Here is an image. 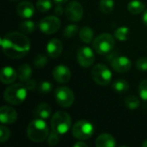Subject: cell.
Wrapping results in <instances>:
<instances>
[{"label":"cell","instance_id":"cell-4","mask_svg":"<svg viewBox=\"0 0 147 147\" xmlns=\"http://www.w3.org/2000/svg\"><path fill=\"white\" fill-rule=\"evenodd\" d=\"M71 127V118L70 115L65 111L56 112L51 120L52 130L61 134H65Z\"/></svg>","mask_w":147,"mask_h":147},{"label":"cell","instance_id":"cell-17","mask_svg":"<svg viewBox=\"0 0 147 147\" xmlns=\"http://www.w3.org/2000/svg\"><path fill=\"white\" fill-rule=\"evenodd\" d=\"M17 78V71L10 66H5L1 71L0 79L3 84H12Z\"/></svg>","mask_w":147,"mask_h":147},{"label":"cell","instance_id":"cell-2","mask_svg":"<svg viewBox=\"0 0 147 147\" xmlns=\"http://www.w3.org/2000/svg\"><path fill=\"white\" fill-rule=\"evenodd\" d=\"M49 130L47 123L43 119L36 118L33 120L27 127L28 138L35 143L43 142L48 136Z\"/></svg>","mask_w":147,"mask_h":147},{"label":"cell","instance_id":"cell-10","mask_svg":"<svg viewBox=\"0 0 147 147\" xmlns=\"http://www.w3.org/2000/svg\"><path fill=\"white\" fill-rule=\"evenodd\" d=\"M77 59L78 64L84 68L90 67L95 61V53L89 47H80L77 53Z\"/></svg>","mask_w":147,"mask_h":147},{"label":"cell","instance_id":"cell-32","mask_svg":"<svg viewBox=\"0 0 147 147\" xmlns=\"http://www.w3.org/2000/svg\"><path fill=\"white\" fill-rule=\"evenodd\" d=\"M9 136H10V131H9V129L7 127L2 125L0 127V142L1 143H3V142L7 141L9 140Z\"/></svg>","mask_w":147,"mask_h":147},{"label":"cell","instance_id":"cell-13","mask_svg":"<svg viewBox=\"0 0 147 147\" xmlns=\"http://www.w3.org/2000/svg\"><path fill=\"white\" fill-rule=\"evenodd\" d=\"M71 70L65 65H59L53 71V77L58 83H67L71 79Z\"/></svg>","mask_w":147,"mask_h":147},{"label":"cell","instance_id":"cell-34","mask_svg":"<svg viewBox=\"0 0 147 147\" xmlns=\"http://www.w3.org/2000/svg\"><path fill=\"white\" fill-rule=\"evenodd\" d=\"M52 90H53V84H52V83H50L48 81H43L39 85V91L40 93L47 94V93L51 92Z\"/></svg>","mask_w":147,"mask_h":147},{"label":"cell","instance_id":"cell-16","mask_svg":"<svg viewBox=\"0 0 147 147\" xmlns=\"http://www.w3.org/2000/svg\"><path fill=\"white\" fill-rule=\"evenodd\" d=\"M17 13L22 18H30L34 14V7L28 1H23L17 6Z\"/></svg>","mask_w":147,"mask_h":147},{"label":"cell","instance_id":"cell-3","mask_svg":"<svg viewBox=\"0 0 147 147\" xmlns=\"http://www.w3.org/2000/svg\"><path fill=\"white\" fill-rule=\"evenodd\" d=\"M27 88L22 84H13L7 87L3 93L4 100L13 105L22 103L27 98Z\"/></svg>","mask_w":147,"mask_h":147},{"label":"cell","instance_id":"cell-27","mask_svg":"<svg viewBox=\"0 0 147 147\" xmlns=\"http://www.w3.org/2000/svg\"><path fill=\"white\" fill-rule=\"evenodd\" d=\"M125 104L129 109H136L140 107V101L135 96H128L125 99Z\"/></svg>","mask_w":147,"mask_h":147},{"label":"cell","instance_id":"cell-19","mask_svg":"<svg viewBox=\"0 0 147 147\" xmlns=\"http://www.w3.org/2000/svg\"><path fill=\"white\" fill-rule=\"evenodd\" d=\"M52 113V109L47 103H40L39 104L34 111V115L35 118H40L46 120L49 118Z\"/></svg>","mask_w":147,"mask_h":147},{"label":"cell","instance_id":"cell-18","mask_svg":"<svg viewBox=\"0 0 147 147\" xmlns=\"http://www.w3.org/2000/svg\"><path fill=\"white\" fill-rule=\"evenodd\" d=\"M95 144L97 147H115L116 141L111 134H102L97 137Z\"/></svg>","mask_w":147,"mask_h":147},{"label":"cell","instance_id":"cell-22","mask_svg":"<svg viewBox=\"0 0 147 147\" xmlns=\"http://www.w3.org/2000/svg\"><path fill=\"white\" fill-rule=\"evenodd\" d=\"M79 38L86 44L90 43L94 38V31L90 27H84L79 31Z\"/></svg>","mask_w":147,"mask_h":147},{"label":"cell","instance_id":"cell-30","mask_svg":"<svg viewBox=\"0 0 147 147\" xmlns=\"http://www.w3.org/2000/svg\"><path fill=\"white\" fill-rule=\"evenodd\" d=\"M47 63V57L43 54H39L34 59V65L36 68H43Z\"/></svg>","mask_w":147,"mask_h":147},{"label":"cell","instance_id":"cell-37","mask_svg":"<svg viewBox=\"0 0 147 147\" xmlns=\"http://www.w3.org/2000/svg\"><path fill=\"white\" fill-rule=\"evenodd\" d=\"M54 12L57 16H61L63 14L64 10H63V7L61 6L60 3H57V6L54 9Z\"/></svg>","mask_w":147,"mask_h":147},{"label":"cell","instance_id":"cell-21","mask_svg":"<svg viewBox=\"0 0 147 147\" xmlns=\"http://www.w3.org/2000/svg\"><path fill=\"white\" fill-rule=\"evenodd\" d=\"M127 9L131 14L138 15L145 10V4L140 0H133L128 3Z\"/></svg>","mask_w":147,"mask_h":147},{"label":"cell","instance_id":"cell-20","mask_svg":"<svg viewBox=\"0 0 147 147\" xmlns=\"http://www.w3.org/2000/svg\"><path fill=\"white\" fill-rule=\"evenodd\" d=\"M32 76V69L30 65L27 64H23L17 70V78L22 82H27L31 78Z\"/></svg>","mask_w":147,"mask_h":147},{"label":"cell","instance_id":"cell-38","mask_svg":"<svg viewBox=\"0 0 147 147\" xmlns=\"http://www.w3.org/2000/svg\"><path fill=\"white\" fill-rule=\"evenodd\" d=\"M74 146L75 147H78V146H84V147H87L88 146V145L86 144V143H84V142H83V141H78V142H77V143H75L74 144Z\"/></svg>","mask_w":147,"mask_h":147},{"label":"cell","instance_id":"cell-11","mask_svg":"<svg viewBox=\"0 0 147 147\" xmlns=\"http://www.w3.org/2000/svg\"><path fill=\"white\" fill-rule=\"evenodd\" d=\"M84 15V8L80 3L72 1L69 3L65 8V16L67 19L72 22L79 21Z\"/></svg>","mask_w":147,"mask_h":147},{"label":"cell","instance_id":"cell-24","mask_svg":"<svg viewBox=\"0 0 147 147\" xmlns=\"http://www.w3.org/2000/svg\"><path fill=\"white\" fill-rule=\"evenodd\" d=\"M129 34L130 30L127 27H120L115 31V37L121 41H125L128 40Z\"/></svg>","mask_w":147,"mask_h":147},{"label":"cell","instance_id":"cell-7","mask_svg":"<svg viewBox=\"0 0 147 147\" xmlns=\"http://www.w3.org/2000/svg\"><path fill=\"white\" fill-rule=\"evenodd\" d=\"M91 77L97 84L105 86L111 82L112 73L105 65L98 64L92 69Z\"/></svg>","mask_w":147,"mask_h":147},{"label":"cell","instance_id":"cell-36","mask_svg":"<svg viewBox=\"0 0 147 147\" xmlns=\"http://www.w3.org/2000/svg\"><path fill=\"white\" fill-rule=\"evenodd\" d=\"M26 84H25V86H26V88L28 90H33L35 87H36V82L34 80V79H29V80H28L27 82H25Z\"/></svg>","mask_w":147,"mask_h":147},{"label":"cell","instance_id":"cell-40","mask_svg":"<svg viewBox=\"0 0 147 147\" xmlns=\"http://www.w3.org/2000/svg\"><path fill=\"white\" fill-rule=\"evenodd\" d=\"M54 1H55V3H57L62 4V3H66L68 0H54Z\"/></svg>","mask_w":147,"mask_h":147},{"label":"cell","instance_id":"cell-25","mask_svg":"<svg viewBox=\"0 0 147 147\" xmlns=\"http://www.w3.org/2000/svg\"><path fill=\"white\" fill-rule=\"evenodd\" d=\"M100 10L104 14H109L113 11L115 9V1L114 0H101L100 1Z\"/></svg>","mask_w":147,"mask_h":147},{"label":"cell","instance_id":"cell-31","mask_svg":"<svg viewBox=\"0 0 147 147\" xmlns=\"http://www.w3.org/2000/svg\"><path fill=\"white\" fill-rule=\"evenodd\" d=\"M139 94L142 100L147 102V80H143L139 85Z\"/></svg>","mask_w":147,"mask_h":147},{"label":"cell","instance_id":"cell-12","mask_svg":"<svg viewBox=\"0 0 147 147\" xmlns=\"http://www.w3.org/2000/svg\"><path fill=\"white\" fill-rule=\"evenodd\" d=\"M112 68L119 73L127 72L132 67V61L126 56H117L111 61Z\"/></svg>","mask_w":147,"mask_h":147},{"label":"cell","instance_id":"cell-33","mask_svg":"<svg viewBox=\"0 0 147 147\" xmlns=\"http://www.w3.org/2000/svg\"><path fill=\"white\" fill-rule=\"evenodd\" d=\"M59 141V134L52 130V132L49 133L47 136V144L53 146L57 145Z\"/></svg>","mask_w":147,"mask_h":147},{"label":"cell","instance_id":"cell-41","mask_svg":"<svg viewBox=\"0 0 147 147\" xmlns=\"http://www.w3.org/2000/svg\"><path fill=\"white\" fill-rule=\"evenodd\" d=\"M142 146H143V147H147V140H145V141L143 142V144H142Z\"/></svg>","mask_w":147,"mask_h":147},{"label":"cell","instance_id":"cell-9","mask_svg":"<svg viewBox=\"0 0 147 147\" xmlns=\"http://www.w3.org/2000/svg\"><path fill=\"white\" fill-rule=\"evenodd\" d=\"M39 28L44 34H53L59 29L60 20L53 16H46L39 22Z\"/></svg>","mask_w":147,"mask_h":147},{"label":"cell","instance_id":"cell-26","mask_svg":"<svg viewBox=\"0 0 147 147\" xmlns=\"http://www.w3.org/2000/svg\"><path fill=\"white\" fill-rule=\"evenodd\" d=\"M19 28L24 34H31L35 29V24L34 22H32L30 20H27V21L22 22L19 25Z\"/></svg>","mask_w":147,"mask_h":147},{"label":"cell","instance_id":"cell-5","mask_svg":"<svg viewBox=\"0 0 147 147\" xmlns=\"http://www.w3.org/2000/svg\"><path fill=\"white\" fill-rule=\"evenodd\" d=\"M115 39L109 34H102L98 35L93 41V47L99 54H106L115 47Z\"/></svg>","mask_w":147,"mask_h":147},{"label":"cell","instance_id":"cell-14","mask_svg":"<svg viewBox=\"0 0 147 147\" xmlns=\"http://www.w3.org/2000/svg\"><path fill=\"white\" fill-rule=\"evenodd\" d=\"M17 119L16 109L9 106H2L0 109V121L2 124H12Z\"/></svg>","mask_w":147,"mask_h":147},{"label":"cell","instance_id":"cell-28","mask_svg":"<svg viewBox=\"0 0 147 147\" xmlns=\"http://www.w3.org/2000/svg\"><path fill=\"white\" fill-rule=\"evenodd\" d=\"M53 3L51 0H38L36 3L37 9L40 12H47L51 9Z\"/></svg>","mask_w":147,"mask_h":147},{"label":"cell","instance_id":"cell-15","mask_svg":"<svg viewBox=\"0 0 147 147\" xmlns=\"http://www.w3.org/2000/svg\"><path fill=\"white\" fill-rule=\"evenodd\" d=\"M63 50V45L58 39H52L47 44V53L50 58H58Z\"/></svg>","mask_w":147,"mask_h":147},{"label":"cell","instance_id":"cell-39","mask_svg":"<svg viewBox=\"0 0 147 147\" xmlns=\"http://www.w3.org/2000/svg\"><path fill=\"white\" fill-rule=\"evenodd\" d=\"M142 21H143V23L147 27V9L144 11L143 16H142Z\"/></svg>","mask_w":147,"mask_h":147},{"label":"cell","instance_id":"cell-1","mask_svg":"<svg viewBox=\"0 0 147 147\" xmlns=\"http://www.w3.org/2000/svg\"><path fill=\"white\" fill-rule=\"evenodd\" d=\"M3 53L9 58L19 59L25 56L30 50V41L23 34L11 32L1 39Z\"/></svg>","mask_w":147,"mask_h":147},{"label":"cell","instance_id":"cell-6","mask_svg":"<svg viewBox=\"0 0 147 147\" xmlns=\"http://www.w3.org/2000/svg\"><path fill=\"white\" fill-rule=\"evenodd\" d=\"M95 128L91 122L86 120H81L74 124L72 127V135L79 140H84L90 139L94 134Z\"/></svg>","mask_w":147,"mask_h":147},{"label":"cell","instance_id":"cell-29","mask_svg":"<svg viewBox=\"0 0 147 147\" xmlns=\"http://www.w3.org/2000/svg\"><path fill=\"white\" fill-rule=\"evenodd\" d=\"M78 27L75 24H71L65 28L64 35L67 38H72L78 34Z\"/></svg>","mask_w":147,"mask_h":147},{"label":"cell","instance_id":"cell-8","mask_svg":"<svg viewBox=\"0 0 147 147\" xmlns=\"http://www.w3.org/2000/svg\"><path fill=\"white\" fill-rule=\"evenodd\" d=\"M54 97L59 105L63 108H69L74 102V94L71 89L65 86L59 87L55 90Z\"/></svg>","mask_w":147,"mask_h":147},{"label":"cell","instance_id":"cell-35","mask_svg":"<svg viewBox=\"0 0 147 147\" xmlns=\"http://www.w3.org/2000/svg\"><path fill=\"white\" fill-rule=\"evenodd\" d=\"M136 67L138 70L141 71H147V58L146 57H141L136 62Z\"/></svg>","mask_w":147,"mask_h":147},{"label":"cell","instance_id":"cell-23","mask_svg":"<svg viewBox=\"0 0 147 147\" xmlns=\"http://www.w3.org/2000/svg\"><path fill=\"white\" fill-rule=\"evenodd\" d=\"M112 86H113L114 90L120 94L126 93L129 90V84L125 79H118L115 81Z\"/></svg>","mask_w":147,"mask_h":147}]
</instances>
